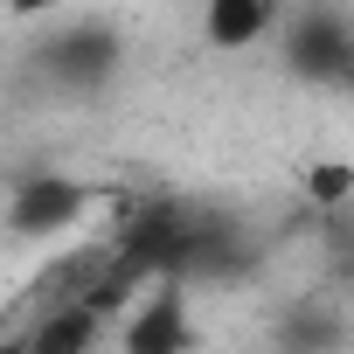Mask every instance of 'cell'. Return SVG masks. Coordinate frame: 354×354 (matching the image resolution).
<instances>
[{
	"label": "cell",
	"mask_w": 354,
	"mask_h": 354,
	"mask_svg": "<svg viewBox=\"0 0 354 354\" xmlns=\"http://www.w3.org/2000/svg\"><path fill=\"white\" fill-rule=\"evenodd\" d=\"M0 354H28V340H21V333H8V340H0Z\"/></svg>",
	"instance_id": "obj_8"
},
{
	"label": "cell",
	"mask_w": 354,
	"mask_h": 354,
	"mask_svg": "<svg viewBox=\"0 0 354 354\" xmlns=\"http://www.w3.org/2000/svg\"><path fill=\"white\" fill-rule=\"evenodd\" d=\"M299 188H306L313 209H347V202H354V167H347V160H319V167H306Z\"/></svg>",
	"instance_id": "obj_7"
},
{
	"label": "cell",
	"mask_w": 354,
	"mask_h": 354,
	"mask_svg": "<svg viewBox=\"0 0 354 354\" xmlns=\"http://www.w3.org/2000/svg\"><path fill=\"white\" fill-rule=\"evenodd\" d=\"M111 70V42L84 21V28H70L56 49H49V77H63V84H97Z\"/></svg>",
	"instance_id": "obj_6"
},
{
	"label": "cell",
	"mask_w": 354,
	"mask_h": 354,
	"mask_svg": "<svg viewBox=\"0 0 354 354\" xmlns=\"http://www.w3.org/2000/svg\"><path fill=\"white\" fill-rule=\"evenodd\" d=\"M97 209V188L91 181H70V174H21V181L8 188V209H0V223H8L15 236H70L84 216Z\"/></svg>",
	"instance_id": "obj_1"
},
{
	"label": "cell",
	"mask_w": 354,
	"mask_h": 354,
	"mask_svg": "<svg viewBox=\"0 0 354 354\" xmlns=\"http://www.w3.org/2000/svg\"><path fill=\"white\" fill-rule=\"evenodd\" d=\"M97 333H104V313H91V306H56L21 326L28 354H97Z\"/></svg>",
	"instance_id": "obj_5"
},
{
	"label": "cell",
	"mask_w": 354,
	"mask_h": 354,
	"mask_svg": "<svg viewBox=\"0 0 354 354\" xmlns=\"http://www.w3.org/2000/svg\"><path fill=\"white\" fill-rule=\"evenodd\" d=\"M271 28H278V8H271V0H209V15H202V35H209V49H223V56L257 49Z\"/></svg>",
	"instance_id": "obj_4"
},
{
	"label": "cell",
	"mask_w": 354,
	"mask_h": 354,
	"mask_svg": "<svg viewBox=\"0 0 354 354\" xmlns=\"http://www.w3.org/2000/svg\"><path fill=\"white\" fill-rule=\"evenodd\" d=\"M195 319H188V285H146L118 326V354H188Z\"/></svg>",
	"instance_id": "obj_2"
},
{
	"label": "cell",
	"mask_w": 354,
	"mask_h": 354,
	"mask_svg": "<svg viewBox=\"0 0 354 354\" xmlns=\"http://www.w3.org/2000/svg\"><path fill=\"white\" fill-rule=\"evenodd\" d=\"M285 63H292L299 77H319V84H354V28H347V15H333V8L292 15V28H285Z\"/></svg>",
	"instance_id": "obj_3"
}]
</instances>
